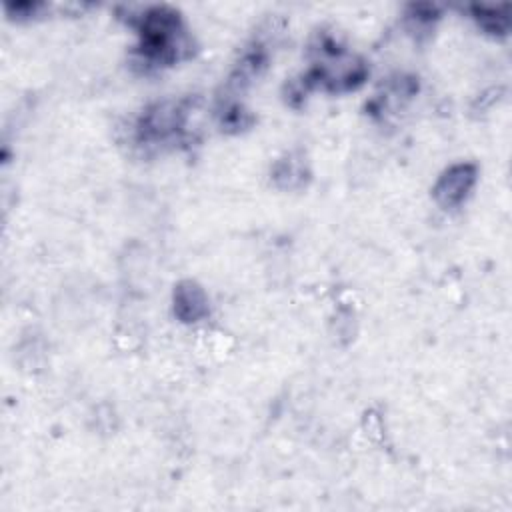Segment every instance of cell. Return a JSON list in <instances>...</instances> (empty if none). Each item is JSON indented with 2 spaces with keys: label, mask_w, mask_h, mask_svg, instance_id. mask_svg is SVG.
<instances>
[{
  "label": "cell",
  "mask_w": 512,
  "mask_h": 512,
  "mask_svg": "<svg viewBox=\"0 0 512 512\" xmlns=\"http://www.w3.org/2000/svg\"><path fill=\"white\" fill-rule=\"evenodd\" d=\"M140 52L152 64H172L188 54V38L180 14L168 6L148 8L138 22Z\"/></svg>",
  "instance_id": "cell-1"
},
{
  "label": "cell",
  "mask_w": 512,
  "mask_h": 512,
  "mask_svg": "<svg viewBox=\"0 0 512 512\" xmlns=\"http://www.w3.org/2000/svg\"><path fill=\"white\" fill-rule=\"evenodd\" d=\"M186 122V108L184 102H158L150 106L138 124V136L144 142H160L184 128Z\"/></svg>",
  "instance_id": "cell-2"
},
{
  "label": "cell",
  "mask_w": 512,
  "mask_h": 512,
  "mask_svg": "<svg viewBox=\"0 0 512 512\" xmlns=\"http://www.w3.org/2000/svg\"><path fill=\"white\" fill-rule=\"evenodd\" d=\"M476 176L478 170L472 162H458L446 168L432 188L436 204L442 208H458L464 204L476 184Z\"/></svg>",
  "instance_id": "cell-3"
},
{
  "label": "cell",
  "mask_w": 512,
  "mask_h": 512,
  "mask_svg": "<svg viewBox=\"0 0 512 512\" xmlns=\"http://www.w3.org/2000/svg\"><path fill=\"white\" fill-rule=\"evenodd\" d=\"M174 304V316L180 322H198L204 316H208V296L200 284L194 280H182L174 286L172 294Z\"/></svg>",
  "instance_id": "cell-4"
},
{
  "label": "cell",
  "mask_w": 512,
  "mask_h": 512,
  "mask_svg": "<svg viewBox=\"0 0 512 512\" xmlns=\"http://www.w3.org/2000/svg\"><path fill=\"white\" fill-rule=\"evenodd\" d=\"M474 18L486 30L488 34H506L508 32V6L502 8H484V6H474L472 8Z\"/></svg>",
  "instance_id": "cell-5"
},
{
  "label": "cell",
  "mask_w": 512,
  "mask_h": 512,
  "mask_svg": "<svg viewBox=\"0 0 512 512\" xmlns=\"http://www.w3.org/2000/svg\"><path fill=\"white\" fill-rule=\"evenodd\" d=\"M274 178H276L278 184L284 186V188L302 186V182H304V166H302L300 160H294V158L280 160L278 166H276Z\"/></svg>",
  "instance_id": "cell-6"
}]
</instances>
